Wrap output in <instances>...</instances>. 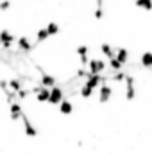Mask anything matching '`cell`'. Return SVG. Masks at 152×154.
I'll return each instance as SVG.
<instances>
[{"instance_id": "obj_1", "label": "cell", "mask_w": 152, "mask_h": 154, "mask_svg": "<svg viewBox=\"0 0 152 154\" xmlns=\"http://www.w3.org/2000/svg\"><path fill=\"white\" fill-rule=\"evenodd\" d=\"M48 100L50 102H59L61 100V91L59 90H52V93L48 95Z\"/></svg>"}, {"instance_id": "obj_2", "label": "cell", "mask_w": 152, "mask_h": 154, "mask_svg": "<svg viewBox=\"0 0 152 154\" xmlns=\"http://www.w3.org/2000/svg\"><path fill=\"white\" fill-rule=\"evenodd\" d=\"M90 68H91V72H100V70L104 68V63H100V61H93V63L90 65Z\"/></svg>"}, {"instance_id": "obj_3", "label": "cell", "mask_w": 152, "mask_h": 154, "mask_svg": "<svg viewBox=\"0 0 152 154\" xmlns=\"http://www.w3.org/2000/svg\"><path fill=\"white\" fill-rule=\"evenodd\" d=\"M48 95H50V91L48 90H39L38 91V99L43 102V100H48Z\"/></svg>"}, {"instance_id": "obj_4", "label": "cell", "mask_w": 152, "mask_h": 154, "mask_svg": "<svg viewBox=\"0 0 152 154\" xmlns=\"http://www.w3.org/2000/svg\"><path fill=\"white\" fill-rule=\"evenodd\" d=\"M109 88H100V100H108L109 99Z\"/></svg>"}, {"instance_id": "obj_5", "label": "cell", "mask_w": 152, "mask_h": 154, "mask_svg": "<svg viewBox=\"0 0 152 154\" xmlns=\"http://www.w3.org/2000/svg\"><path fill=\"white\" fill-rule=\"evenodd\" d=\"M72 109H74V108H72L70 102H63V104H61V113H72Z\"/></svg>"}, {"instance_id": "obj_6", "label": "cell", "mask_w": 152, "mask_h": 154, "mask_svg": "<svg viewBox=\"0 0 152 154\" xmlns=\"http://www.w3.org/2000/svg\"><path fill=\"white\" fill-rule=\"evenodd\" d=\"M138 5H140V7H145V9H150L152 7L150 0H138Z\"/></svg>"}, {"instance_id": "obj_7", "label": "cell", "mask_w": 152, "mask_h": 154, "mask_svg": "<svg viewBox=\"0 0 152 154\" xmlns=\"http://www.w3.org/2000/svg\"><path fill=\"white\" fill-rule=\"evenodd\" d=\"M125 57H127V52H125V50H120V52H118V57H116V59H118L120 63H123V61H125Z\"/></svg>"}, {"instance_id": "obj_8", "label": "cell", "mask_w": 152, "mask_h": 154, "mask_svg": "<svg viewBox=\"0 0 152 154\" xmlns=\"http://www.w3.org/2000/svg\"><path fill=\"white\" fill-rule=\"evenodd\" d=\"M143 63L145 65H152V54H149V52L143 54Z\"/></svg>"}, {"instance_id": "obj_9", "label": "cell", "mask_w": 152, "mask_h": 154, "mask_svg": "<svg viewBox=\"0 0 152 154\" xmlns=\"http://www.w3.org/2000/svg\"><path fill=\"white\" fill-rule=\"evenodd\" d=\"M20 47H22V48H31V45H29V41H27L25 38H22V39H20Z\"/></svg>"}, {"instance_id": "obj_10", "label": "cell", "mask_w": 152, "mask_h": 154, "mask_svg": "<svg viewBox=\"0 0 152 154\" xmlns=\"http://www.w3.org/2000/svg\"><path fill=\"white\" fill-rule=\"evenodd\" d=\"M47 31H48V34H50V32H52V34H54V32H57V25H56V23H50V25H48V29H47Z\"/></svg>"}, {"instance_id": "obj_11", "label": "cell", "mask_w": 152, "mask_h": 154, "mask_svg": "<svg viewBox=\"0 0 152 154\" xmlns=\"http://www.w3.org/2000/svg\"><path fill=\"white\" fill-rule=\"evenodd\" d=\"M52 82H54V79H52V77H47V79L43 77V84H52Z\"/></svg>"}]
</instances>
